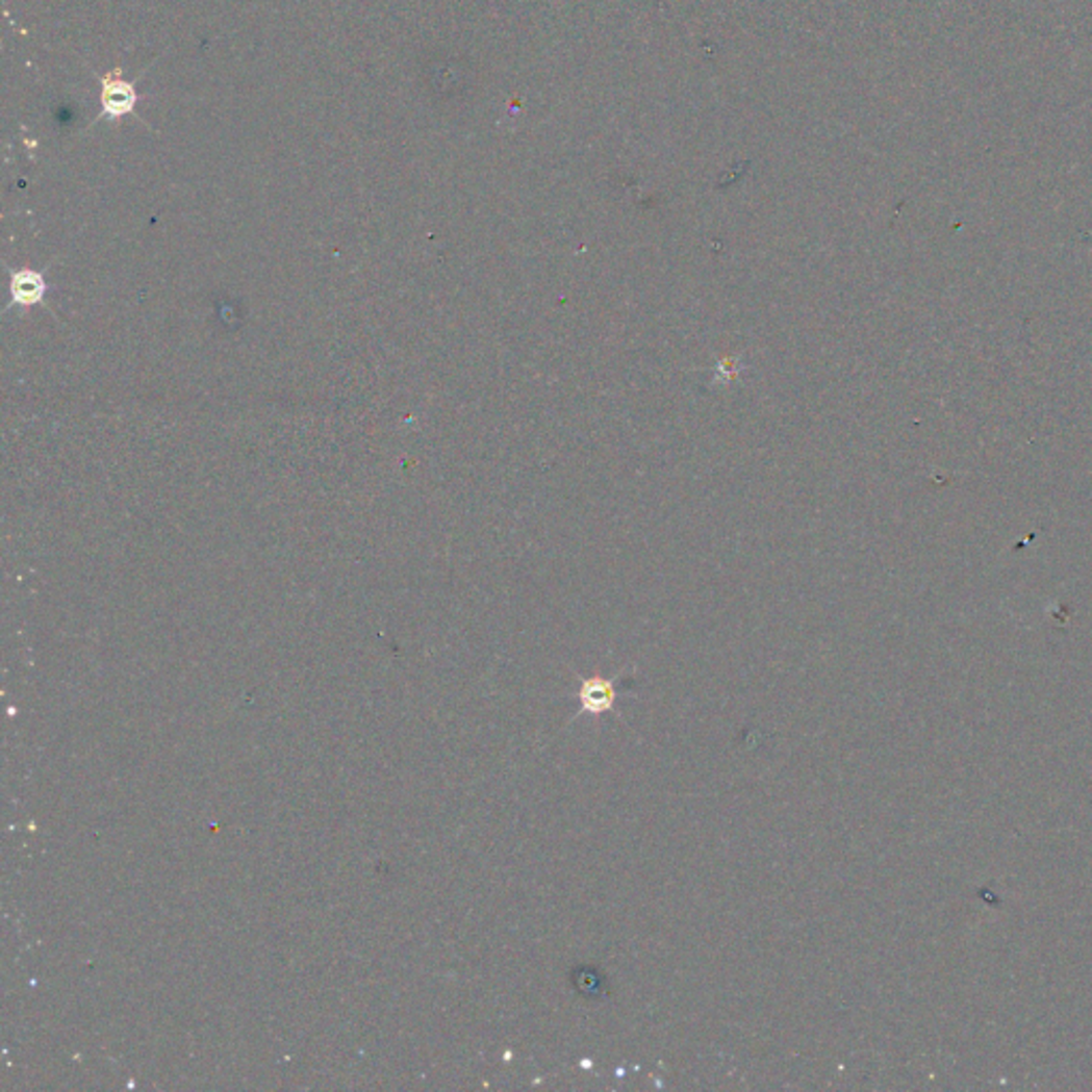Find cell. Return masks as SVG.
Here are the masks:
<instances>
[{
  "label": "cell",
  "instance_id": "1",
  "mask_svg": "<svg viewBox=\"0 0 1092 1092\" xmlns=\"http://www.w3.org/2000/svg\"><path fill=\"white\" fill-rule=\"evenodd\" d=\"M139 93L135 81H128L116 69L101 79V113L109 120H120L135 111Z\"/></svg>",
  "mask_w": 1092,
  "mask_h": 1092
},
{
  "label": "cell",
  "instance_id": "2",
  "mask_svg": "<svg viewBox=\"0 0 1092 1092\" xmlns=\"http://www.w3.org/2000/svg\"><path fill=\"white\" fill-rule=\"evenodd\" d=\"M619 687L615 681L604 679V677H591L581 683L579 689V701H581V713L589 715H602L613 711L617 703Z\"/></svg>",
  "mask_w": 1092,
  "mask_h": 1092
},
{
  "label": "cell",
  "instance_id": "3",
  "mask_svg": "<svg viewBox=\"0 0 1092 1092\" xmlns=\"http://www.w3.org/2000/svg\"><path fill=\"white\" fill-rule=\"evenodd\" d=\"M11 286L18 303H36L43 297V293H46V284H43L41 276L34 272L16 274Z\"/></svg>",
  "mask_w": 1092,
  "mask_h": 1092
}]
</instances>
